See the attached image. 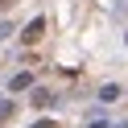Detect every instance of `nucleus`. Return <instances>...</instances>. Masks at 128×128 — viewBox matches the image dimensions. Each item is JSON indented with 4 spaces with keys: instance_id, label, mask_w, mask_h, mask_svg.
Instances as JSON below:
<instances>
[{
    "instance_id": "1",
    "label": "nucleus",
    "mask_w": 128,
    "mask_h": 128,
    "mask_svg": "<svg viewBox=\"0 0 128 128\" xmlns=\"http://www.w3.org/2000/svg\"><path fill=\"white\" fill-rule=\"evenodd\" d=\"M42 33H46V21H42V17H33V21L25 25V33H21V42L33 46V42H42Z\"/></svg>"
},
{
    "instance_id": "2",
    "label": "nucleus",
    "mask_w": 128,
    "mask_h": 128,
    "mask_svg": "<svg viewBox=\"0 0 128 128\" xmlns=\"http://www.w3.org/2000/svg\"><path fill=\"white\" fill-rule=\"evenodd\" d=\"M25 87H33V78L29 74H12V91H25Z\"/></svg>"
},
{
    "instance_id": "3",
    "label": "nucleus",
    "mask_w": 128,
    "mask_h": 128,
    "mask_svg": "<svg viewBox=\"0 0 128 128\" xmlns=\"http://www.w3.org/2000/svg\"><path fill=\"white\" fill-rule=\"evenodd\" d=\"M33 103H37V108H46V103H54V95H50V91H42V87H37V91H33Z\"/></svg>"
},
{
    "instance_id": "4",
    "label": "nucleus",
    "mask_w": 128,
    "mask_h": 128,
    "mask_svg": "<svg viewBox=\"0 0 128 128\" xmlns=\"http://www.w3.org/2000/svg\"><path fill=\"white\" fill-rule=\"evenodd\" d=\"M8 116H12V99H0V124H4Z\"/></svg>"
},
{
    "instance_id": "5",
    "label": "nucleus",
    "mask_w": 128,
    "mask_h": 128,
    "mask_svg": "<svg viewBox=\"0 0 128 128\" xmlns=\"http://www.w3.org/2000/svg\"><path fill=\"white\" fill-rule=\"evenodd\" d=\"M33 128H58V124H50V120H42V124H33Z\"/></svg>"
},
{
    "instance_id": "6",
    "label": "nucleus",
    "mask_w": 128,
    "mask_h": 128,
    "mask_svg": "<svg viewBox=\"0 0 128 128\" xmlns=\"http://www.w3.org/2000/svg\"><path fill=\"white\" fill-rule=\"evenodd\" d=\"M8 4H17V0H0V8H8Z\"/></svg>"
},
{
    "instance_id": "7",
    "label": "nucleus",
    "mask_w": 128,
    "mask_h": 128,
    "mask_svg": "<svg viewBox=\"0 0 128 128\" xmlns=\"http://www.w3.org/2000/svg\"><path fill=\"white\" fill-rule=\"evenodd\" d=\"M4 33H8V25H0V37H4Z\"/></svg>"
},
{
    "instance_id": "8",
    "label": "nucleus",
    "mask_w": 128,
    "mask_h": 128,
    "mask_svg": "<svg viewBox=\"0 0 128 128\" xmlns=\"http://www.w3.org/2000/svg\"><path fill=\"white\" fill-rule=\"evenodd\" d=\"M91 128H108V124H91Z\"/></svg>"
}]
</instances>
